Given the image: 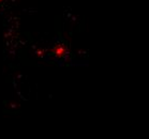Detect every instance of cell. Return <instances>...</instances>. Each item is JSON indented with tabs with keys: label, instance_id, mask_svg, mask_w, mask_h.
Wrapping results in <instances>:
<instances>
[{
	"label": "cell",
	"instance_id": "1",
	"mask_svg": "<svg viewBox=\"0 0 149 139\" xmlns=\"http://www.w3.org/2000/svg\"><path fill=\"white\" fill-rule=\"evenodd\" d=\"M54 53L56 56H58V57H62L63 55L65 54V48L62 46V45H56V47L54 48Z\"/></svg>",
	"mask_w": 149,
	"mask_h": 139
}]
</instances>
